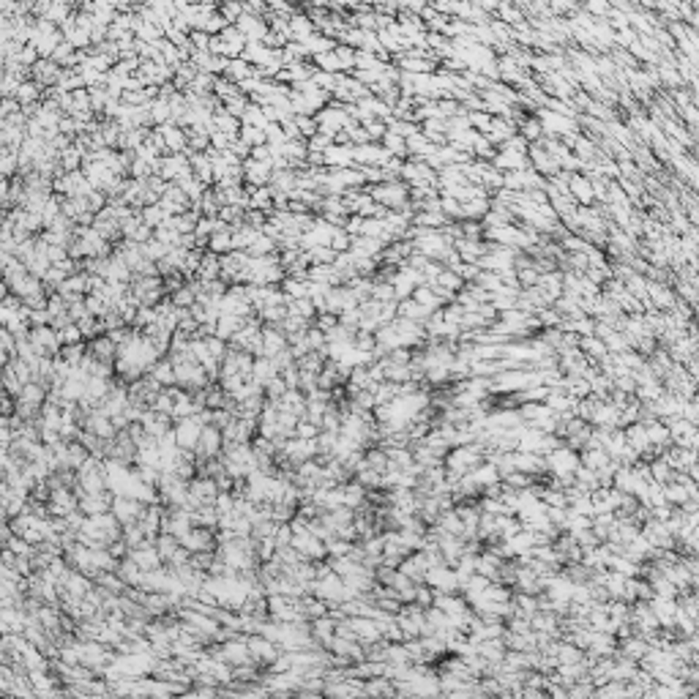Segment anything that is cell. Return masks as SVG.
Returning <instances> with one entry per match:
<instances>
[{
    "label": "cell",
    "mask_w": 699,
    "mask_h": 699,
    "mask_svg": "<svg viewBox=\"0 0 699 699\" xmlns=\"http://www.w3.org/2000/svg\"><path fill=\"white\" fill-rule=\"evenodd\" d=\"M30 344L41 353V355H60L63 344H60V336H57V328L53 325H33L30 333H28Z\"/></svg>",
    "instance_id": "1"
},
{
    "label": "cell",
    "mask_w": 699,
    "mask_h": 699,
    "mask_svg": "<svg viewBox=\"0 0 699 699\" xmlns=\"http://www.w3.org/2000/svg\"><path fill=\"white\" fill-rule=\"evenodd\" d=\"M249 653H252V661L263 669H268L270 664L281 655V647L276 645L273 640L263 637V634H249Z\"/></svg>",
    "instance_id": "2"
},
{
    "label": "cell",
    "mask_w": 699,
    "mask_h": 699,
    "mask_svg": "<svg viewBox=\"0 0 699 699\" xmlns=\"http://www.w3.org/2000/svg\"><path fill=\"white\" fill-rule=\"evenodd\" d=\"M224 451V431L214 427V424H205L203 427V434H200V442L194 448V456L197 462L200 459H214V456H221Z\"/></svg>",
    "instance_id": "3"
},
{
    "label": "cell",
    "mask_w": 699,
    "mask_h": 699,
    "mask_svg": "<svg viewBox=\"0 0 699 699\" xmlns=\"http://www.w3.org/2000/svg\"><path fill=\"white\" fill-rule=\"evenodd\" d=\"M203 427H205V421H203L200 416H189V418L175 421V437H178V445H180L183 451H194V448H197V442H200Z\"/></svg>",
    "instance_id": "4"
},
{
    "label": "cell",
    "mask_w": 699,
    "mask_h": 699,
    "mask_svg": "<svg viewBox=\"0 0 699 699\" xmlns=\"http://www.w3.org/2000/svg\"><path fill=\"white\" fill-rule=\"evenodd\" d=\"M145 508H148V503H142L137 497H129V494H115V500H112V514L120 519V525L140 522Z\"/></svg>",
    "instance_id": "5"
},
{
    "label": "cell",
    "mask_w": 699,
    "mask_h": 699,
    "mask_svg": "<svg viewBox=\"0 0 699 699\" xmlns=\"http://www.w3.org/2000/svg\"><path fill=\"white\" fill-rule=\"evenodd\" d=\"M281 451H284V456H287L295 467H298L301 462L315 459V456L320 454V451H317V437H315V440H306V437H298V434H295V437H290V440L284 442V448H281Z\"/></svg>",
    "instance_id": "6"
},
{
    "label": "cell",
    "mask_w": 699,
    "mask_h": 699,
    "mask_svg": "<svg viewBox=\"0 0 699 699\" xmlns=\"http://www.w3.org/2000/svg\"><path fill=\"white\" fill-rule=\"evenodd\" d=\"M290 546H295V549H298V554H301L304 560H325V557H328V546H325V541L315 536L312 530L292 536V543H290Z\"/></svg>",
    "instance_id": "7"
},
{
    "label": "cell",
    "mask_w": 699,
    "mask_h": 699,
    "mask_svg": "<svg viewBox=\"0 0 699 699\" xmlns=\"http://www.w3.org/2000/svg\"><path fill=\"white\" fill-rule=\"evenodd\" d=\"M312 595H317V598L328 601V606L342 604V601H344V579H342L336 571H333L330 577H325V579H315V585H312Z\"/></svg>",
    "instance_id": "8"
},
{
    "label": "cell",
    "mask_w": 699,
    "mask_h": 699,
    "mask_svg": "<svg viewBox=\"0 0 699 699\" xmlns=\"http://www.w3.org/2000/svg\"><path fill=\"white\" fill-rule=\"evenodd\" d=\"M180 543L194 554V552H205V549H216V530L211 528H203V525H194L186 536L180 538Z\"/></svg>",
    "instance_id": "9"
},
{
    "label": "cell",
    "mask_w": 699,
    "mask_h": 699,
    "mask_svg": "<svg viewBox=\"0 0 699 699\" xmlns=\"http://www.w3.org/2000/svg\"><path fill=\"white\" fill-rule=\"evenodd\" d=\"M129 557H131V560H134L142 571H153V568L164 566L162 554H159V549H156V543H153V541H145V543L134 546V549L129 552Z\"/></svg>",
    "instance_id": "10"
},
{
    "label": "cell",
    "mask_w": 699,
    "mask_h": 699,
    "mask_svg": "<svg viewBox=\"0 0 699 699\" xmlns=\"http://www.w3.org/2000/svg\"><path fill=\"white\" fill-rule=\"evenodd\" d=\"M284 347H290L284 328H281V325H263V355L273 358V355H279Z\"/></svg>",
    "instance_id": "11"
},
{
    "label": "cell",
    "mask_w": 699,
    "mask_h": 699,
    "mask_svg": "<svg viewBox=\"0 0 699 699\" xmlns=\"http://www.w3.org/2000/svg\"><path fill=\"white\" fill-rule=\"evenodd\" d=\"M276 375H281V372H279V366H276V361H273V358H268V355H257V358H254L252 382H257L260 388H265V385H268Z\"/></svg>",
    "instance_id": "12"
},
{
    "label": "cell",
    "mask_w": 699,
    "mask_h": 699,
    "mask_svg": "<svg viewBox=\"0 0 699 699\" xmlns=\"http://www.w3.org/2000/svg\"><path fill=\"white\" fill-rule=\"evenodd\" d=\"M88 350L99 358V361H107V364H115L118 361V344L109 339V333H102L96 339L88 342Z\"/></svg>",
    "instance_id": "13"
},
{
    "label": "cell",
    "mask_w": 699,
    "mask_h": 699,
    "mask_svg": "<svg viewBox=\"0 0 699 699\" xmlns=\"http://www.w3.org/2000/svg\"><path fill=\"white\" fill-rule=\"evenodd\" d=\"M279 404H281V410H290L292 416H298V418H304L306 416V404H309V396L301 391V388H290L281 399H279Z\"/></svg>",
    "instance_id": "14"
},
{
    "label": "cell",
    "mask_w": 699,
    "mask_h": 699,
    "mask_svg": "<svg viewBox=\"0 0 699 699\" xmlns=\"http://www.w3.org/2000/svg\"><path fill=\"white\" fill-rule=\"evenodd\" d=\"M312 637L328 650L330 640L336 637V617H333V615H323V617L312 620Z\"/></svg>",
    "instance_id": "15"
},
{
    "label": "cell",
    "mask_w": 699,
    "mask_h": 699,
    "mask_svg": "<svg viewBox=\"0 0 699 699\" xmlns=\"http://www.w3.org/2000/svg\"><path fill=\"white\" fill-rule=\"evenodd\" d=\"M17 399H22V402H28V404H33V407H44L47 399H50V388H47L44 382H39V380H30V382L22 388V393H19Z\"/></svg>",
    "instance_id": "16"
},
{
    "label": "cell",
    "mask_w": 699,
    "mask_h": 699,
    "mask_svg": "<svg viewBox=\"0 0 699 699\" xmlns=\"http://www.w3.org/2000/svg\"><path fill=\"white\" fill-rule=\"evenodd\" d=\"M148 375L151 377H156L159 382H162L164 388H169V385H178V375H175V364L164 355V358H159L151 369H148Z\"/></svg>",
    "instance_id": "17"
},
{
    "label": "cell",
    "mask_w": 699,
    "mask_h": 699,
    "mask_svg": "<svg viewBox=\"0 0 699 699\" xmlns=\"http://www.w3.org/2000/svg\"><path fill=\"white\" fill-rule=\"evenodd\" d=\"M156 549H159V554H162L164 563H169V560H172V554L180 549V538L172 536V533H159V538H156Z\"/></svg>",
    "instance_id": "18"
},
{
    "label": "cell",
    "mask_w": 699,
    "mask_h": 699,
    "mask_svg": "<svg viewBox=\"0 0 699 699\" xmlns=\"http://www.w3.org/2000/svg\"><path fill=\"white\" fill-rule=\"evenodd\" d=\"M85 353H88V342H80V344H63V350H60V355H63L71 366H80V364H82V358H85Z\"/></svg>",
    "instance_id": "19"
},
{
    "label": "cell",
    "mask_w": 699,
    "mask_h": 699,
    "mask_svg": "<svg viewBox=\"0 0 699 699\" xmlns=\"http://www.w3.org/2000/svg\"><path fill=\"white\" fill-rule=\"evenodd\" d=\"M336 445H339V431H320L317 434V451L325 454V456H333L336 454ZM317 454V456H320Z\"/></svg>",
    "instance_id": "20"
},
{
    "label": "cell",
    "mask_w": 699,
    "mask_h": 699,
    "mask_svg": "<svg viewBox=\"0 0 699 699\" xmlns=\"http://www.w3.org/2000/svg\"><path fill=\"white\" fill-rule=\"evenodd\" d=\"M3 388H6V393H11V396H19L22 388H25V382L17 377V372H14L8 364L3 366Z\"/></svg>",
    "instance_id": "21"
},
{
    "label": "cell",
    "mask_w": 699,
    "mask_h": 699,
    "mask_svg": "<svg viewBox=\"0 0 699 699\" xmlns=\"http://www.w3.org/2000/svg\"><path fill=\"white\" fill-rule=\"evenodd\" d=\"M123 541L134 549V546H140V543H145L148 538H145V530L140 528V522H129V525H123Z\"/></svg>",
    "instance_id": "22"
},
{
    "label": "cell",
    "mask_w": 699,
    "mask_h": 699,
    "mask_svg": "<svg viewBox=\"0 0 699 699\" xmlns=\"http://www.w3.org/2000/svg\"><path fill=\"white\" fill-rule=\"evenodd\" d=\"M57 336H60V344H80V342H85L82 328H80L77 323H68L66 328H60V330H57Z\"/></svg>",
    "instance_id": "23"
},
{
    "label": "cell",
    "mask_w": 699,
    "mask_h": 699,
    "mask_svg": "<svg viewBox=\"0 0 699 699\" xmlns=\"http://www.w3.org/2000/svg\"><path fill=\"white\" fill-rule=\"evenodd\" d=\"M353 543H355V541H344V538L333 536L325 543V546H328V557H344V554H350Z\"/></svg>",
    "instance_id": "24"
},
{
    "label": "cell",
    "mask_w": 699,
    "mask_h": 699,
    "mask_svg": "<svg viewBox=\"0 0 699 699\" xmlns=\"http://www.w3.org/2000/svg\"><path fill=\"white\" fill-rule=\"evenodd\" d=\"M287 391H290V385L284 382V377H281V375H276L268 382V385H265V396H268V399H273V402H279V399H281Z\"/></svg>",
    "instance_id": "25"
},
{
    "label": "cell",
    "mask_w": 699,
    "mask_h": 699,
    "mask_svg": "<svg viewBox=\"0 0 699 699\" xmlns=\"http://www.w3.org/2000/svg\"><path fill=\"white\" fill-rule=\"evenodd\" d=\"M292 536H295V533H292V525H290V522H279V525H276V533H273V541H276L279 549H284V546L292 543Z\"/></svg>",
    "instance_id": "26"
},
{
    "label": "cell",
    "mask_w": 699,
    "mask_h": 699,
    "mask_svg": "<svg viewBox=\"0 0 699 699\" xmlns=\"http://www.w3.org/2000/svg\"><path fill=\"white\" fill-rule=\"evenodd\" d=\"M276 549H279V546H276L273 538H260V541H257V560H260V563H268L270 557L276 554Z\"/></svg>",
    "instance_id": "27"
},
{
    "label": "cell",
    "mask_w": 699,
    "mask_h": 699,
    "mask_svg": "<svg viewBox=\"0 0 699 699\" xmlns=\"http://www.w3.org/2000/svg\"><path fill=\"white\" fill-rule=\"evenodd\" d=\"M320 431H323V427H320V424H315V421H309V418H301V421H298V429H295V434H298V437H306V440H315Z\"/></svg>",
    "instance_id": "28"
},
{
    "label": "cell",
    "mask_w": 699,
    "mask_h": 699,
    "mask_svg": "<svg viewBox=\"0 0 699 699\" xmlns=\"http://www.w3.org/2000/svg\"><path fill=\"white\" fill-rule=\"evenodd\" d=\"M273 361H276L279 372H284L287 366H292V364H295V355H292V350H290V347H284L279 355H273Z\"/></svg>",
    "instance_id": "29"
}]
</instances>
